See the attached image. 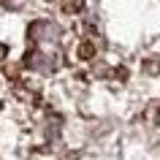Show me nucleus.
Segmentation results:
<instances>
[{"label": "nucleus", "instance_id": "f257e3e1", "mask_svg": "<svg viewBox=\"0 0 160 160\" xmlns=\"http://www.w3.org/2000/svg\"><path fill=\"white\" fill-rule=\"evenodd\" d=\"M79 6H82V0H65V11L68 8H79Z\"/></svg>", "mask_w": 160, "mask_h": 160}, {"label": "nucleus", "instance_id": "f03ea898", "mask_svg": "<svg viewBox=\"0 0 160 160\" xmlns=\"http://www.w3.org/2000/svg\"><path fill=\"white\" fill-rule=\"evenodd\" d=\"M6 57V46H3V43H0V60Z\"/></svg>", "mask_w": 160, "mask_h": 160}]
</instances>
